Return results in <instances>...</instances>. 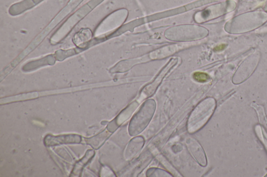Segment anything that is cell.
Wrapping results in <instances>:
<instances>
[{"label": "cell", "mask_w": 267, "mask_h": 177, "mask_svg": "<svg viewBox=\"0 0 267 177\" xmlns=\"http://www.w3.org/2000/svg\"><path fill=\"white\" fill-rule=\"evenodd\" d=\"M155 109L156 103L152 100L143 104L130 123L129 132L131 136H135L145 130L152 118Z\"/></svg>", "instance_id": "obj_1"}, {"label": "cell", "mask_w": 267, "mask_h": 177, "mask_svg": "<svg viewBox=\"0 0 267 177\" xmlns=\"http://www.w3.org/2000/svg\"><path fill=\"white\" fill-rule=\"evenodd\" d=\"M213 110V105L204 100L195 108L191 114L188 122L190 133L196 132L207 122Z\"/></svg>", "instance_id": "obj_2"}, {"label": "cell", "mask_w": 267, "mask_h": 177, "mask_svg": "<svg viewBox=\"0 0 267 177\" xmlns=\"http://www.w3.org/2000/svg\"><path fill=\"white\" fill-rule=\"evenodd\" d=\"M177 61V59H172L166 67L162 70L156 80L154 81L151 85L146 87L145 89H143L142 92L144 93L145 96L147 97L150 96L154 92H155L164 77H165L172 68L174 65H176Z\"/></svg>", "instance_id": "obj_3"}, {"label": "cell", "mask_w": 267, "mask_h": 177, "mask_svg": "<svg viewBox=\"0 0 267 177\" xmlns=\"http://www.w3.org/2000/svg\"><path fill=\"white\" fill-rule=\"evenodd\" d=\"M187 147L193 157L202 166L206 165V156L203 149L197 141L192 138H188L186 141Z\"/></svg>", "instance_id": "obj_4"}, {"label": "cell", "mask_w": 267, "mask_h": 177, "mask_svg": "<svg viewBox=\"0 0 267 177\" xmlns=\"http://www.w3.org/2000/svg\"><path fill=\"white\" fill-rule=\"evenodd\" d=\"M92 33L91 31L88 29L81 30L77 34L74 38V43L77 46H80L86 44L91 39Z\"/></svg>", "instance_id": "obj_5"}, {"label": "cell", "mask_w": 267, "mask_h": 177, "mask_svg": "<svg viewBox=\"0 0 267 177\" xmlns=\"http://www.w3.org/2000/svg\"><path fill=\"white\" fill-rule=\"evenodd\" d=\"M195 81L199 83H205L210 80V76L204 72H196L193 75Z\"/></svg>", "instance_id": "obj_6"}, {"label": "cell", "mask_w": 267, "mask_h": 177, "mask_svg": "<svg viewBox=\"0 0 267 177\" xmlns=\"http://www.w3.org/2000/svg\"><path fill=\"white\" fill-rule=\"evenodd\" d=\"M225 47H226V45L225 44H221L216 47H215L213 50L215 51H219L224 50L225 48Z\"/></svg>", "instance_id": "obj_7"}]
</instances>
